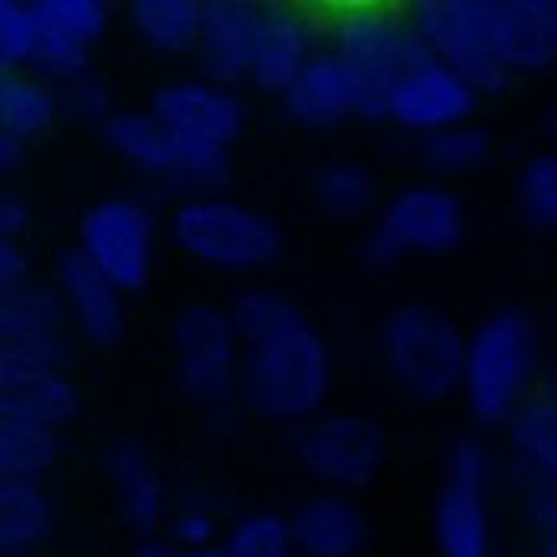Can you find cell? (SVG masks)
<instances>
[{"label": "cell", "instance_id": "6", "mask_svg": "<svg viewBox=\"0 0 557 557\" xmlns=\"http://www.w3.org/2000/svg\"><path fill=\"white\" fill-rule=\"evenodd\" d=\"M170 343L176 385L189 400L202 404L209 413L237 404L244 343L227 311L206 301L186 305L173 318Z\"/></svg>", "mask_w": 557, "mask_h": 557}, {"label": "cell", "instance_id": "10", "mask_svg": "<svg viewBox=\"0 0 557 557\" xmlns=\"http://www.w3.org/2000/svg\"><path fill=\"white\" fill-rule=\"evenodd\" d=\"M151 110L176 138L224 151L244 135L247 125V103L240 100V94L206 77L161 84L151 97Z\"/></svg>", "mask_w": 557, "mask_h": 557}, {"label": "cell", "instance_id": "46", "mask_svg": "<svg viewBox=\"0 0 557 557\" xmlns=\"http://www.w3.org/2000/svg\"><path fill=\"white\" fill-rule=\"evenodd\" d=\"M539 557H557V535H548L545 542H542V552Z\"/></svg>", "mask_w": 557, "mask_h": 557}, {"label": "cell", "instance_id": "31", "mask_svg": "<svg viewBox=\"0 0 557 557\" xmlns=\"http://www.w3.org/2000/svg\"><path fill=\"white\" fill-rule=\"evenodd\" d=\"M420 164L436 176H468L487 168L494 158V138L484 125H455L417 141Z\"/></svg>", "mask_w": 557, "mask_h": 557}, {"label": "cell", "instance_id": "45", "mask_svg": "<svg viewBox=\"0 0 557 557\" xmlns=\"http://www.w3.org/2000/svg\"><path fill=\"white\" fill-rule=\"evenodd\" d=\"M542 3V13L548 16V23L555 26V33H557V0H539Z\"/></svg>", "mask_w": 557, "mask_h": 557}, {"label": "cell", "instance_id": "28", "mask_svg": "<svg viewBox=\"0 0 557 557\" xmlns=\"http://www.w3.org/2000/svg\"><path fill=\"white\" fill-rule=\"evenodd\" d=\"M61 430L0 417V481H42V474L61 458Z\"/></svg>", "mask_w": 557, "mask_h": 557}, {"label": "cell", "instance_id": "48", "mask_svg": "<svg viewBox=\"0 0 557 557\" xmlns=\"http://www.w3.org/2000/svg\"><path fill=\"white\" fill-rule=\"evenodd\" d=\"M548 400L557 407V372L552 375V388H548Z\"/></svg>", "mask_w": 557, "mask_h": 557}, {"label": "cell", "instance_id": "44", "mask_svg": "<svg viewBox=\"0 0 557 557\" xmlns=\"http://www.w3.org/2000/svg\"><path fill=\"white\" fill-rule=\"evenodd\" d=\"M183 552L176 548V545H170V542H158V539H148V542H141L138 548H135V555L132 557H180Z\"/></svg>", "mask_w": 557, "mask_h": 557}, {"label": "cell", "instance_id": "16", "mask_svg": "<svg viewBox=\"0 0 557 557\" xmlns=\"http://www.w3.org/2000/svg\"><path fill=\"white\" fill-rule=\"evenodd\" d=\"M55 278L77 334L97 349H112L125 331L122 288L103 276L77 247L58 253Z\"/></svg>", "mask_w": 557, "mask_h": 557}, {"label": "cell", "instance_id": "34", "mask_svg": "<svg viewBox=\"0 0 557 557\" xmlns=\"http://www.w3.org/2000/svg\"><path fill=\"white\" fill-rule=\"evenodd\" d=\"M222 552L227 557H295L292 519L278 512H250L231 525Z\"/></svg>", "mask_w": 557, "mask_h": 557}, {"label": "cell", "instance_id": "11", "mask_svg": "<svg viewBox=\"0 0 557 557\" xmlns=\"http://www.w3.org/2000/svg\"><path fill=\"white\" fill-rule=\"evenodd\" d=\"M379 224L388 227L404 253L446 257L465 244L468 215L465 202L446 183H413L394 193Z\"/></svg>", "mask_w": 557, "mask_h": 557}, {"label": "cell", "instance_id": "40", "mask_svg": "<svg viewBox=\"0 0 557 557\" xmlns=\"http://www.w3.org/2000/svg\"><path fill=\"white\" fill-rule=\"evenodd\" d=\"M525 512H529L532 525H535L545 539H548V535H557V484L529 478Z\"/></svg>", "mask_w": 557, "mask_h": 557}, {"label": "cell", "instance_id": "4", "mask_svg": "<svg viewBox=\"0 0 557 557\" xmlns=\"http://www.w3.org/2000/svg\"><path fill=\"white\" fill-rule=\"evenodd\" d=\"M379 349L388 379L404 394L436 404L461 391L468 336L446 311L420 301L391 308L379 331Z\"/></svg>", "mask_w": 557, "mask_h": 557}, {"label": "cell", "instance_id": "22", "mask_svg": "<svg viewBox=\"0 0 557 557\" xmlns=\"http://www.w3.org/2000/svg\"><path fill=\"white\" fill-rule=\"evenodd\" d=\"M295 548L305 557H356L369 542L366 512L346 494H314L292 512Z\"/></svg>", "mask_w": 557, "mask_h": 557}, {"label": "cell", "instance_id": "39", "mask_svg": "<svg viewBox=\"0 0 557 557\" xmlns=\"http://www.w3.org/2000/svg\"><path fill=\"white\" fill-rule=\"evenodd\" d=\"M404 257H407L404 247L394 240V234H391L388 227H382L379 222L372 224V227L366 231V237L359 240V260H362L369 270H375V273H385L391 267H397Z\"/></svg>", "mask_w": 557, "mask_h": 557}, {"label": "cell", "instance_id": "30", "mask_svg": "<svg viewBox=\"0 0 557 557\" xmlns=\"http://www.w3.org/2000/svg\"><path fill=\"white\" fill-rule=\"evenodd\" d=\"M314 202L336 222H356L372 212L379 183L375 173L359 161H327L311 180Z\"/></svg>", "mask_w": 557, "mask_h": 557}, {"label": "cell", "instance_id": "36", "mask_svg": "<svg viewBox=\"0 0 557 557\" xmlns=\"http://www.w3.org/2000/svg\"><path fill=\"white\" fill-rule=\"evenodd\" d=\"M61 110L67 112L74 122L97 125L100 132L107 128V122H110L112 115L119 112L112 107L110 84L100 74H94V71L61 87Z\"/></svg>", "mask_w": 557, "mask_h": 557}, {"label": "cell", "instance_id": "21", "mask_svg": "<svg viewBox=\"0 0 557 557\" xmlns=\"http://www.w3.org/2000/svg\"><path fill=\"white\" fill-rule=\"evenodd\" d=\"M103 471L110 478L122 519L135 532L151 535L161 525L168 506L164 481L151 451L138 440H112L103 451Z\"/></svg>", "mask_w": 557, "mask_h": 557}, {"label": "cell", "instance_id": "13", "mask_svg": "<svg viewBox=\"0 0 557 557\" xmlns=\"http://www.w3.org/2000/svg\"><path fill=\"white\" fill-rule=\"evenodd\" d=\"M67 308L61 292L46 282H23L16 288H0V343L26 359L64 369L71 359L67 343Z\"/></svg>", "mask_w": 557, "mask_h": 557}, {"label": "cell", "instance_id": "19", "mask_svg": "<svg viewBox=\"0 0 557 557\" xmlns=\"http://www.w3.org/2000/svg\"><path fill=\"white\" fill-rule=\"evenodd\" d=\"M278 100L295 125L318 128V132L336 128V125L349 122L352 115H359L352 74L334 49L311 58Z\"/></svg>", "mask_w": 557, "mask_h": 557}, {"label": "cell", "instance_id": "24", "mask_svg": "<svg viewBox=\"0 0 557 557\" xmlns=\"http://www.w3.org/2000/svg\"><path fill=\"white\" fill-rule=\"evenodd\" d=\"M433 535L443 557H487L491 552L487 487L446 478L433 506Z\"/></svg>", "mask_w": 557, "mask_h": 557}, {"label": "cell", "instance_id": "38", "mask_svg": "<svg viewBox=\"0 0 557 557\" xmlns=\"http://www.w3.org/2000/svg\"><path fill=\"white\" fill-rule=\"evenodd\" d=\"M170 535H173V545L180 552H202V548H212V535H215V519L212 512L199 509V506H189V509H180L170 522Z\"/></svg>", "mask_w": 557, "mask_h": 557}, {"label": "cell", "instance_id": "41", "mask_svg": "<svg viewBox=\"0 0 557 557\" xmlns=\"http://www.w3.org/2000/svg\"><path fill=\"white\" fill-rule=\"evenodd\" d=\"M29 260L16 240H0V288H16L29 282Z\"/></svg>", "mask_w": 557, "mask_h": 557}, {"label": "cell", "instance_id": "23", "mask_svg": "<svg viewBox=\"0 0 557 557\" xmlns=\"http://www.w3.org/2000/svg\"><path fill=\"white\" fill-rule=\"evenodd\" d=\"M100 135L112 154H119L138 173L176 183V173H180L183 154H186V141L176 138L151 107L148 110H119Z\"/></svg>", "mask_w": 557, "mask_h": 557}, {"label": "cell", "instance_id": "5", "mask_svg": "<svg viewBox=\"0 0 557 557\" xmlns=\"http://www.w3.org/2000/svg\"><path fill=\"white\" fill-rule=\"evenodd\" d=\"M334 52L352 74L359 119L385 122L397 84L433 55L410 20H397L385 7H346L334 26Z\"/></svg>", "mask_w": 557, "mask_h": 557}, {"label": "cell", "instance_id": "37", "mask_svg": "<svg viewBox=\"0 0 557 557\" xmlns=\"http://www.w3.org/2000/svg\"><path fill=\"white\" fill-rule=\"evenodd\" d=\"M446 478L465 481V484H478V487H491L494 481V455L491 448L478 440H458L448 448L446 458Z\"/></svg>", "mask_w": 557, "mask_h": 557}, {"label": "cell", "instance_id": "9", "mask_svg": "<svg viewBox=\"0 0 557 557\" xmlns=\"http://www.w3.org/2000/svg\"><path fill=\"white\" fill-rule=\"evenodd\" d=\"M154 215L128 196L100 199L77 224V250L122 292H141L154 263Z\"/></svg>", "mask_w": 557, "mask_h": 557}, {"label": "cell", "instance_id": "43", "mask_svg": "<svg viewBox=\"0 0 557 557\" xmlns=\"http://www.w3.org/2000/svg\"><path fill=\"white\" fill-rule=\"evenodd\" d=\"M23 161H26V141H20L13 135H0V170L13 173L23 168Z\"/></svg>", "mask_w": 557, "mask_h": 557}, {"label": "cell", "instance_id": "32", "mask_svg": "<svg viewBox=\"0 0 557 557\" xmlns=\"http://www.w3.org/2000/svg\"><path fill=\"white\" fill-rule=\"evenodd\" d=\"M42 49V20L36 0H0V67L3 74H23L36 67Z\"/></svg>", "mask_w": 557, "mask_h": 557}, {"label": "cell", "instance_id": "8", "mask_svg": "<svg viewBox=\"0 0 557 557\" xmlns=\"http://www.w3.org/2000/svg\"><path fill=\"white\" fill-rule=\"evenodd\" d=\"M410 26L481 97H497L509 87V74L491 42V0H417L410 7Z\"/></svg>", "mask_w": 557, "mask_h": 557}, {"label": "cell", "instance_id": "33", "mask_svg": "<svg viewBox=\"0 0 557 557\" xmlns=\"http://www.w3.org/2000/svg\"><path fill=\"white\" fill-rule=\"evenodd\" d=\"M516 209L532 231H557V151L535 154L516 180Z\"/></svg>", "mask_w": 557, "mask_h": 557}, {"label": "cell", "instance_id": "50", "mask_svg": "<svg viewBox=\"0 0 557 557\" xmlns=\"http://www.w3.org/2000/svg\"><path fill=\"white\" fill-rule=\"evenodd\" d=\"M3 557H33V555H3Z\"/></svg>", "mask_w": 557, "mask_h": 557}, {"label": "cell", "instance_id": "25", "mask_svg": "<svg viewBox=\"0 0 557 557\" xmlns=\"http://www.w3.org/2000/svg\"><path fill=\"white\" fill-rule=\"evenodd\" d=\"M206 0H135L128 23L141 46L158 55H189L199 49Z\"/></svg>", "mask_w": 557, "mask_h": 557}, {"label": "cell", "instance_id": "42", "mask_svg": "<svg viewBox=\"0 0 557 557\" xmlns=\"http://www.w3.org/2000/svg\"><path fill=\"white\" fill-rule=\"evenodd\" d=\"M26 227H29V206L20 196L3 193L0 196V237L16 240Z\"/></svg>", "mask_w": 557, "mask_h": 557}, {"label": "cell", "instance_id": "12", "mask_svg": "<svg viewBox=\"0 0 557 557\" xmlns=\"http://www.w3.org/2000/svg\"><path fill=\"white\" fill-rule=\"evenodd\" d=\"M478 103L481 94L446 61L430 55L397 84L388 103V122L423 138L455 125H468L478 112Z\"/></svg>", "mask_w": 557, "mask_h": 557}, {"label": "cell", "instance_id": "17", "mask_svg": "<svg viewBox=\"0 0 557 557\" xmlns=\"http://www.w3.org/2000/svg\"><path fill=\"white\" fill-rule=\"evenodd\" d=\"M263 3L253 0H206L202 36H199V67L206 81L234 87L250 81L257 36H260Z\"/></svg>", "mask_w": 557, "mask_h": 557}, {"label": "cell", "instance_id": "14", "mask_svg": "<svg viewBox=\"0 0 557 557\" xmlns=\"http://www.w3.org/2000/svg\"><path fill=\"white\" fill-rule=\"evenodd\" d=\"M42 20V49L36 74L61 87L90 74V49L110 26V7L103 0H36Z\"/></svg>", "mask_w": 557, "mask_h": 557}, {"label": "cell", "instance_id": "27", "mask_svg": "<svg viewBox=\"0 0 557 557\" xmlns=\"http://www.w3.org/2000/svg\"><path fill=\"white\" fill-rule=\"evenodd\" d=\"M52 532V503L39 481H0V548L29 555Z\"/></svg>", "mask_w": 557, "mask_h": 557}, {"label": "cell", "instance_id": "35", "mask_svg": "<svg viewBox=\"0 0 557 557\" xmlns=\"http://www.w3.org/2000/svg\"><path fill=\"white\" fill-rule=\"evenodd\" d=\"M292 301L285 295L273 292V288H247V292H240L231 301L227 318H231L234 331L240 336V343H250V339H257L260 334H267L278 318H282V311Z\"/></svg>", "mask_w": 557, "mask_h": 557}, {"label": "cell", "instance_id": "29", "mask_svg": "<svg viewBox=\"0 0 557 557\" xmlns=\"http://www.w3.org/2000/svg\"><path fill=\"white\" fill-rule=\"evenodd\" d=\"M506 440L529 478L557 484V407L548 397L525 400L506 423Z\"/></svg>", "mask_w": 557, "mask_h": 557}, {"label": "cell", "instance_id": "1", "mask_svg": "<svg viewBox=\"0 0 557 557\" xmlns=\"http://www.w3.org/2000/svg\"><path fill=\"white\" fill-rule=\"evenodd\" d=\"M334 385L324 334L288 305L276 324L244 343L237 400L260 420L282 426L311 423Z\"/></svg>", "mask_w": 557, "mask_h": 557}, {"label": "cell", "instance_id": "7", "mask_svg": "<svg viewBox=\"0 0 557 557\" xmlns=\"http://www.w3.org/2000/svg\"><path fill=\"white\" fill-rule=\"evenodd\" d=\"M301 471L334 494L369 487L388 455V436L375 417L327 413L298 426L292 440Z\"/></svg>", "mask_w": 557, "mask_h": 557}, {"label": "cell", "instance_id": "49", "mask_svg": "<svg viewBox=\"0 0 557 557\" xmlns=\"http://www.w3.org/2000/svg\"><path fill=\"white\" fill-rule=\"evenodd\" d=\"M552 135H555V141H557V107L552 110Z\"/></svg>", "mask_w": 557, "mask_h": 557}, {"label": "cell", "instance_id": "26", "mask_svg": "<svg viewBox=\"0 0 557 557\" xmlns=\"http://www.w3.org/2000/svg\"><path fill=\"white\" fill-rule=\"evenodd\" d=\"M61 97L46 77L33 74H3L0 77V135L20 141L42 138L58 122Z\"/></svg>", "mask_w": 557, "mask_h": 557}, {"label": "cell", "instance_id": "18", "mask_svg": "<svg viewBox=\"0 0 557 557\" xmlns=\"http://www.w3.org/2000/svg\"><path fill=\"white\" fill-rule=\"evenodd\" d=\"M318 52H321L318 26L301 7L263 3L257 55H253V71H250L253 87L282 97Z\"/></svg>", "mask_w": 557, "mask_h": 557}, {"label": "cell", "instance_id": "47", "mask_svg": "<svg viewBox=\"0 0 557 557\" xmlns=\"http://www.w3.org/2000/svg\"><path fill=\"white\" fill-rule=\"evenodd\" d=\"M180 557H227L222 548H202V552H183Z\"/></svg>", "mask_w": 557, "mask_h": 557}, {"label": "cell", "instance_id": "15", "mask_svg": "<svg viewBox=\"0 0 557 557\" xmlns=\"http://www.w3.org/2000/svg\"><path fill=\"white\" fill-rule=\"evenodd\" d=\"M81 410V394L64 369L42 366L0 346V417H20L61 430Z\"/></svg>", "mask_w": 557, "mask_h": 557}, {"label": "cell", "instance_id": "3", "mask_svg": "<svg viewBox=\"0 0 557 557\" xmlns=\"http://www.w3.org/2000/svg\"><path fill=\"white\" fill-rule=\"evenodd\" d=\"M170 240L196 263L234 276L273 267L285 247L273 215L227 196H186L170 215Z\"/></svg>", "mask_w": 557, "mask_h": 557}, {"label": "cell", "instance_id": "20", "mask_svg": "<svg viewBox=\"0 0 557 557\" xmlns=\"http://www.w3.org/2000/svg\"><path fill=\"white\" fill-rule=\"evenodd\" d=\"M491 42L509 77L557 64V33L539 0H491Z\"/></svg>", "mask_w": 557, "mask_h": 557}, {"label": "cell", "instance_id": "2", "mask_svg": "<svg viewBox=\"0 0 557 557\" xmlns=\"http://www.w3.org/2000/svg\"><path fill=\"white\" fill-rule=\"evenodd\" d=\"M539 369V327L529 311L500 308L471 336L465 356V404L481 426H506L525 404Z\"/></svg>", "mask_w": 557, "mask_h": 557}]
</instances>
